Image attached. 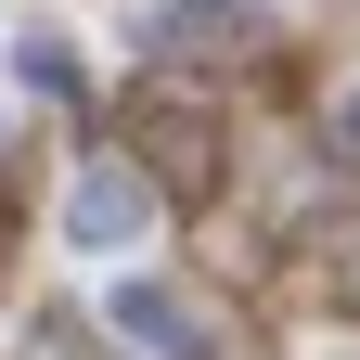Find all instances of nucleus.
Listing matches in <instances>:
<instances>
[{
	"mask_svg": "<svg viewBox=\"0 0 360 360\" xmlns=\"http://www.w3.org/2000/svg\"><path fill=\"white\" fill-rule=\"evenodd\" d=\"M0 129H13V116H0Z\"/></svg>",
	"mask_w": 360,
	"mask_h": 360,
	"instance_id": "39448f33",
	"label": "nucleus"
},
{
	"mask_svg": "<svg viewBox=\"0 0 360 360\" xmlns=\"http://www.w3.org/2000/svg\"><path fill=\"white\" fill-rule=\"evenodd\" d=\"M103 322L142 347V360H206V309L180 296V283H142V270H116V283H103Z\"/></svg>",
	"mask_w": 360,
	"mask_h": 360,
	"instance_id": "f03ea898",
	"label": "nucleus"
},
{
	"mask_svg": "<svg viewBox=\"0 0 360 360\" xmlns=\"http://www.w3.org/2000/svg\"><path fill=\"white\" fill-rule=\"evenodd\" d=\"M26 90H39V103H65V90H77V52H65V39H26Z\"/></svg>",
	"mask_w": 360,
	"mask_h": 360,
	"instance_id": "7ed1b4c3",
	"label": "nucleus"
},
{
	"mask_svg": "<svg viewBox=\"0 0 360 360\" xmlns=\"http://www.w3.org/2000/svg\"><path fill=\"white\" fill-rule=\"evenodd\" d=\"M335 129H347V142H360V90H347V116H335Z\"/></svg>",
	"mask_w": 360,
	"mask_h": 360,
	"instance_id": "20e7f679",
	"label": "nucleus"
},
{
	"mask_svg": "<svg viewBox=\"0 0 360 360\" xmlns=\"http://www.w3.org/2000/svg\"><path fill=\"white\" fill-rule=\"evenodd\" d=\"M52 232H65V257H142V232H155V180L116 167V155H90V167L65 180Z\"/></svg>",
	"mask_w": 360,
	"mask_h": 360,
	"instance_id": "f257e3e1",
	"label": "nucleus"
}]
</instances>
